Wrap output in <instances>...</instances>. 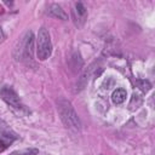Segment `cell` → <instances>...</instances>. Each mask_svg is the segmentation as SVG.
<instances>
[{
  "label": "cell",
  "instance_id": "1",
  "mask_svg": "<svg viewBox=\"0 0 155 155\" xmlns=\"http://www.w3.org/2000/svg\"><path fill=\"white\" fill-rule=\"evenodd\" d=\"M57 110H58L62 122L65 125L67 128L73 130V131H80L81 128L80 119L69 101L64 98H59L57 101Z\"/></svg>",
  "mask_w": 155,
  "mask_h": 155
},
{
  "label": "cell",
  "instance_id": "2",
  "mask_svg": "<svg viewBox=\"0 0 155 155\" xmlns=\"http://www.w3.org/2000/svg\"><path fill=\"white\" fill-rule=\"evenodd\" d=\"M52 52V44L50 39V34L46 28H40L38 33L36 40V56L40 61H45L51 56Z\"/></svg>",
  "mask_w": 155,
  "mask_h": 155
},
{
  "label": "cell",
  "instance_id": "3",
  "mask_svg": "<svg viewBox=\"0 0 155 155\" xmlns=\"http://www.w3.org/2000/svg\"><path fill=\"white\" fill-rule=\"evenodd\" d=\"M0 97L1 99H4L8 105H11L13 109H17V110H22L23 109V105L19 101V97L17 96V93L13 91V88L8 87V86H5L1 88L0 91Z\"/></svg>",
  "mask_w": 155,
  "mask_h": 155
},
{
  "label": "cell",
  "instance_id": "4",
  "mask_svg": "<svg viewBox=\"0 0 155 155\" xmlns=\"http://www.w3.org/2000/svg\"><path fill=\"white\" fill-rule=\"evenodd\" d=\"M73 15H74V22L78 27H81L85 23L86 16H87V11L85 8V6L81 2H76L75 4V8L73 10Z\"/></svg>",
  "mask_w": 155,
  "mask_h": 155
},
{
  "label": "cell",
  "instance_id": "5",
  "mask_svg": "<svg viewBox=\"0 0 155 155\" xmlns=\"http://www.w3.org/2000/svg\"><path fill=\"white\" fill-rule=\"evenodd\" d=\"M47 13L52 17H56L58 19H68V15L64 12V10L58 5V4H51L48 6V10H47Z\"/></svg>",
  "mask_w": 155,
  "mask_h": 155
},
{
  "label": "cell",
  "instance_id": "6",
  "mask_svg": "<svg viewBox=\"0 0 155 155\" xmlns=\"http://www.w3.org/2000/svg\"><path fill=\"white\" fill-rule=\"evenodd\" d=\"M24 57L25 58H31L33 57V33L28 31L24 39Z\"/></svg>",
  "mask_w": 155,
  "mask_h": 155
},
{
  "label": "cell",
  "instance_id": "7",
  "mask_svg": "<svg viewBox=\"0 0 155 155\" xmlns=\"http://www.w3.org/2000/svg\"><path fill=\"white\" fill-rule=\"evenodd\" d=\"M127 97V92L125 88H116L113 93H111V101L115 103V104H121L125 102Z\"/></svg>",
  "mask_w": 155,
  "mask_h": 155
},
{
  "label": "cell",
  "instance_id": "8",
  "mask_svg": "<svg viewBox=\"0 0 155 155\" xmlns=\"http://www.w3.org/2000/svg\"><path fill=\"white\" fill-rule=\"evenodd\" d=\"M38 153H39L38 149H24V150L13 151L11 155H36Z\"/></svg>",
  "mask_w": 155,
  "mask_h": 155
},
{
  "label": "cell",
  "instance_id": "9",
  "mask_svg": "<svg viewBox=\"0 0 155 155\" xmlns=\"http://www.w3.org/2000/svg\"><path fill=\"white\" fill-rule=\"evenodd\" d=\"M13 139H11V138H5V137H1V139H0V151H2V150H5L10 144H11V142H12Z\"/></svg>",
  "mask_w": 155,
  "mask_h": 155
},
{
  "label": "cell",
  "instance_id": "10",
  "mask_svg": "<svg viewBox=\"0 0 155 155\" xmlns=\"http://www.w3.org/2000/svg\"><path fill=\"white\" fill-rule=\"evenodd\" d=\"M140 88H142L144 92H147V91H149V88H150V84H149L148 81H142V82H140Z\"/></svg>",
  "mask_w": 155,
  "mask_h": 155
},
{
  "label": "cell",
  "instance_id": "11",
  "mask_svg": "<svg viewBox=\"0 0 155 155\" xmlns=\"http://www.w3.org/2000/svg\"><path fill=\"white\" fill-rule=\"evenodd\" d=\"M2 39H4V35H2V31L0 30V42L2 41Z\"/></svg>",
  "mask_w": 155,
  "mask_h": 155
}]
</instances>
